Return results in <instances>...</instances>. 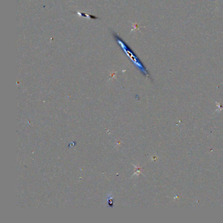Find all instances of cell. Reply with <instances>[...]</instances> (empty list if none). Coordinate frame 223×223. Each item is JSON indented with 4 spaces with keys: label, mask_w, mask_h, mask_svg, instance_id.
<instances>
[{
    "label": "cell",
    "mask_w": 223,
    "mask_h": 223,
    "mask_svg": "<svg viewBox=\"0 0 223 223\" xmlns=\"http://www.w3.org/2000/svg\"><path fill=\"white\" fill-rule=\"evenodd\" d=\"M114 39H116L117 43L122 47V49H123V51L125 52V53L126 54V55L130 57V60H132V62L134 63L135 65H136L138 67L139 70H140L141 71L144 73L145 75H147L148 73L146 71L145 67H143V65H142V64L141 63V62L139 60V59L137 58V56H135L134 53L130 49V47L128 46L119 36H117L116 35H114Z\"/></svg>",
    "instance_id": "1"
}]
</instances>
